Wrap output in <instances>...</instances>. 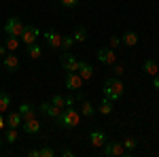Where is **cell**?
Wrapping results in <instances>:
<instances>
[{
  "label": "cell",
  "instance_id": "1",
  "mask_svg": "<svg viewBox=\"0 0 159 157\" xmlns=\"http://www.w3.org/2000/svg\"><path fill=\"white\" fill-rule=\"evenodd\" d=\"M79 121H81V113L76 109H64L60 113V117L55 119V123L60 125V127H66V130H72V127H76L79 125Z\"/></svg>",
  "mask_w": 159,
  "mask_h": 157
},
{
  "label": "cell",
  "instance_id": "2",
  "mask_svg": "<svg viewBox=\"0 0 159 157\" xmlns=\"http://www.w3.org/2000/svg\"><path fill=\"white\" fill-rule=\"evenodd\" d=\"M104 98H108V100H119V98L123 96V83L117 79V76H110V79H106V83H104Z\"/></svg>",
  "mask_w": 159,
  "mask_h": 157
},
{
  "label": "cell",
  "instance_id": "3",
  "mask_svg": "<svg viewBox=\"0 0 159 157\" xmlns=\"http://www.w3.org/2000/svg\"><path fill=\"white\" fill-rule=\"evenodd\" d=\"M25 24L19 19V17H9L4 25H2V30L7 32V36H21V32H24Z\"/></svg>",
  "mask_w": 159,
  "mask_h": 157
},
{
  "label": "cell",
  "instance_id": "4",
  "mask_svg": "<svg viewBox=\"0 0 159 157\" xmlns=\"http://www.w3.org/2000/svg\"><path fill=\"white\" fill-rule=\"evenodd\" d=\"M79 62L81 60H76L70 51H64L60 55V64H61V68H64L66 72H76V70H79Z\"/></svg>",
  "mask_w": 159,
  "mask_h": 157
},
{
  "label": "cell",
  "instance_id": "5",
  "mask_svg": "<svg viewBox=\"0 0 159 157\" xmlns=\"http://www.w3.org/2000/svg\"><path fill=\"white\" fill-rule=\"evenodd\" d=\"M96 55H98L100 64H106V66H115L117 64V53H115V49H110V47H100Z\"/></svg>",
  "mask_w": 159,
  "mask_h": 157
},
{
  "label": "cell",
  "instance_id": "6",
  "mask_svg": "<svg viewBox=\"0 0 159 157\" xmlns=\"http://www.w3.org/2000/svg\"><path fill=\"white\" fill-rule=\"evenodd\" d=\"M38 34H40V30H38L36 25H25L24 28V32H21V43H24L25 47L28 45H32V43H36V38H38Z\"/></svg>",
  "mask_w": 159,
  "mask_h": 157
},
{
  "label": "cell",
  "instance_id": "7",
  "mask_svg": "<svg viewBox=\"0 0 159 157\" xmlns=\"http://www.w3.org/2000/svg\"><path fill=\"white\" fill-rule=\"evenodd\" d=\"M102 153L108 155V157H112V155H127L121 142H108V140L102 145Z\"/></svg>",
  "mask_w": 159,
  "mask_h": 157
},
{
  "label": "cell",
  "instance_id": "8",
  "mask_svg": "<svg viewBox=\"0 0 159 157\" xmlns=\"http://www.w3.org/2000/svg\"><path fill=\"white\" fill-rule=\"evenodd\" d=\"M66 87H68V91H79L81 87H83V79L79 76V72H66Z\"/></svg>",
  "mask_w": 159,
  "mask_h": 157
},
{
  "label": "cell",
  "instance_id": "9",
  "mask_svg": "<svg viewBox=\"0 0 159 157\" xmlns=\"http://www.w3.org/2000/svg\"><path fill=\"white\" fill-rule=\"evenodd\" d=\"M38 110H40L45 117H49V119H53V121L57 119V117H60V113H61V109H57L53 102H43V104L38 106Z\"/></svg>",
  "mask_w": 159,
  "mask_h": 157
},
{
  "label": "cell",
  "instance_id": "10",
  "mask_svg": "<svg viewBox=\"0 0 159 157\" xmlns=\"http://www.w3.org/2000/svg\"><path fill=\"white\" fill-rule=\"evenodd\" d=\"M51 102L57 106V109H70V106H74V98H68V96H61V94H55V96L51 98Z\"/></svg>",
  "mask_w": 159,
  "mask_h": 157
},
{
  "label": "cell",
  "instance_id": "11",
  "mask_svg": "<svg viewBox=\"0 0 159 157\" xmlns=\"http://www.w3.org/2000/svg\"><path fill=\"white\" fill-rule=\"evenodd\" d=\"M45 38H47V43H49V47L51 49H60L61 47V34L57 32V30H47L45 32Z\"/></svg>",
  "mask_w": 159,
  "mask_h": 157
},
{
  "label": "cell",
  "instance_id": "12",
  "mask_svg": "<svg viewBox=\"0 0 159 157\" xmlns=\"http://www.w3.org/2000/svg\"><path fill=\"white\" fill-rule=\"evenodd\" d=\"M2 64H4V68H7L9 72H15V70L19 68V58H17L15 53H7V55L2 58Z\"/></svg>",
  "mask_w": 159,
  "mask_h": 157
},
{
  "label": "cell",
  "instance_id": "13",
  "mask_svg": "<svg viewBox=\"0 0 159 157\" xmlns=\"http://www.w3.org/2000/svg\"><path fill=\"white\" fill-rule=\"evenodd\" d=\"M79 76L83 79V81H89L91 76H93V66L89 64V62H79Z\"/></svg>",
  "mask_w": 159,
  "mask_h": 157
},
{
  "label": "cell",
  "instance_id": "14",
  "mask_svg": "<svg viewBox=\"0 0 159 157\" xmlns=\"http://www.w3.org/2000/svg\"><path fill=\"white\" fill-rule=\"evenodd\" d=\"M21 125H24V132H28V134H38V132H40V123H38L36 117H32V119H25Z\"/></svg>",
  "mask_w": 159,
  "mask_h": 157
},
{
  "label": "cell",
  "instance_id": "15",
  "mask_svg": "<svg viewBox=\"0 0 159 157\" xmlns=\"http://www.w3.org/2000/svg\"><path fill=\"white\" fill-rule=\"evenodd\" d=\"M19 115H21V119H32V117H36V110H34V106L32 104H28V102H24V104H19V110H17Z\"/></svg>",
  "mask_w": 159,
  "mask_h": 157
},
{
  "label": "cell",
  "instance_id": "16",
  "mask_svg": "<svg viewBox=\"0 0 159 157\" xmlns=\"http://www.w3.org/2000/svg\"><path fill=\"white\" fill-rule=\"evenodd\" d=\"M89 142L93 146H102L104 142H106V134L100 132V130H93V132L89 134Z\"/></svg>",
  "mask_w": 159,
  "mask_h": 157
},
{
  "label": "cell",
  "instance_id": "17",
  "mask_svg": "<svg viewBox=\"0 0 159 157\" xmlns=\"http://www.w3.org/2000/svg\"><path fill=\"white\" fill-rule=\"evenodd\" d=\"M121 40H123V45H127V47H136L138 45V34H136L134 30H127L121 36Z\"/></svg>",
  "mask_w": 159,
  "mask_h": 157
},
{
  "label": "cell",
  "instance_id": "18",
  "mask_svg": "<svg viewBox=\"0 0 159 157\" xmlns=\"http://www.w3.org/2000/svg\"><path fill=\"white\" fill-rule=\"evenodd\" d=\"M142 70L147 74H151V76H155V74H159V64L155 60H147L142 64Z\"/></svg>",
  "mask_w": 159,
  "mask_h": 157
},
{
  "label": "cell",
  "instance_id": "19",
  "mask_svg": "<svg viewBox=\"0 0 159 157\" xmlns=\"http://www.w3.org/2000/svg\"><path fill=\"white\" fill-rule=\"evenodd\" d=\"M21 123H24V119H21L19 113H9V117H7V127H19Z\"/></svg>",
  "mask_w": 159,
  "mask_h": 157
},
{
  "label": "cell",
  "instance_id": "20",
  "mask_svg": "<svg viewBox=\"0 0 159 157\" xmlns=\"http://www.w3.org/2000/svg\"><path fill=\"white\" fill-rule=\"evenodd\" d=\"M72 38H74V43H85V40H87V28H85V25H76Z\"/></svg>",
  "mask_w": 159,
  "mask_h": 157
},
{
  "label": "cell",
  "instance_id": "21",
  "mask_svg": "<svg viewBox=\"0 0 159 157\" xmlns=\"http://www.w3.org/2000/svg\"><path fill=\"white\" fill-rule=\"evenodd\" d=\"M25 51H28V55H30L32 60H38V58L43 55V49H40V45H36V43L28 45V47H25Z\"/></svg>",
  "mask_w": 159,
  "mask_h": 157
},
{
  "label": "cell",
  "instance_id": "22",
  "mask_svg": "<svg viewBox=\"0 0 159 157\" xmlns=\"http://www.w3.org/2000/svg\"><path fill=\"white\" fill-rule=\"evenodd\" d=\"M98 113H102V115H110V113H112V100L102 98V102H100V106H98Z\"/></svg>",
  "mask_w": 159,
  "mask_h": 157
},
{
  "label": "cell",
  "instance_id": "23",
  "mask_svg": "<svg viewBox=\"0 0 159 157\" xmlns=\"http://www.w3.org/2000/svg\"><path fill=\"white\" fill-rule=\"evenodd\" d=\"M81 115H85V117H93V115H96L93 104H91V102H87V100H83V102H81Z\"/></svg>",
  "mask_w": 159,
  "mask_h": 157
},
{
  "label": "cell",
  "instance_id": "24",
  "mask_svg": "<svg viewBox=\"0 0 159 157\" xmlns=\"http://www.w3.org/2000/svg\"><path fill=\"white\" fill-rule=\"evenodd\" d=\"M11 106V96L7 91H0V113H7Z\"/></svg>",
  "mask_w": 159,
  "mask_h": 157
},
{
  "label": "cell",
  "instance_id": "25",
  "mask_svg": "<svg viewBox=\"0 0 159 157\" xmlns=\"http://www.w3.org/2000/svg\"><path fill=\"white\" fill-rule=\"evenodd\" d=\"M19 43H21V38H19V36H7V40H4V47L9 49V51H15V49L19 47Z\"/></svg>",
  "mask_w": 159,
  "mask_h": 157
},
{
  "label": "cell",
  "instance_id": "26",
  "mask_svg": "<svg viewBox=\"0 0 159 157\" xmlns=\"http://www.w3.org/2000/svg\"><path fill=\"white\" fill-rule=\"evenodd\" d=\"M121 145H123V149H125V153L129 155V153H132V151L136 149V145H138V142H136V138H132V136H127V138L123 140Z\"/></svg>",
  "mask_w": 159,
  "mask_h": 157
},
{
  "label": "cell",
  "instance_id": "27",
  "mask_svg": "<svg viewBox=\"0 0 159 157\" xmlns=\"http://www.w3.org/2000/svg\"><path fill=\"white\" fill-rule=\"evenodd\" d=\"M7 142H11V145L17 142V127H9L7 130Z\"/></svg>",
  "mask_w": 159,
  "mask_h": 157
},
{
  "label": "cell",
  "instance_id": "28",
  "mask_svg": "<svg viewBox=\"0 0 159 157\" xmlns=\"http://www.w3.org/2000/svg\"><path fill=\"white\" fill-rule=\"evenodd\" d=\"M72 45H74V38L72 36H64V38H61V49H64V51H70Z\"/></svg>",
  "mask_w": 159,
  "mask_h": 157
},
{
  "label": "cell",
  "instance_id": "29",
  "mask_svg": "<svg viewBox=\"0 0 159 157\" xmlns=\"http://www.w3.org/2000/svg\"><path fill=\"white\" fill-rule=\"evenodd\" d=\"M121 45H123V40L119 36H110L108 38V47L110 49H117V47H121Z\"/></svg>",
  "mask_w": 159,
  "mask_h": 157
},
{
  "label": "cell",
  "instance_id": "30",
  "mask_svg": "<svg viewBox=\"0 0 159 157\" xmlns=\"http://www.w3.org/2000/svg\"><path fill=\"white\" fill-rule=\"evenodd\" d=\"M53 155H55V151L51 146H40V157H53Z\"/></svg>",
  "mask_w": 159,
  "mask_h": 157
},
{
  "label": "cell",
  "instance_id": "31",
  "mask_svg": "<svg viewBox=\"0 0 159 157\" xmlns=\"http://www.w3.org/2000/svg\"><path fill=\"white\" fill-rule=\"evenodd\" d=\"M60 2L64 7H76V4H79V0H60Z\"/></svg>",
  "mask_w": 159,
  "mask_h": 157
},
{
  "label": "cell",
  "instance_id": "32",
  "mask_svg": "<svg viewBox=\"0 0 159 157\" xmlns=\"http://www.w3.org/2000/svg\"><path fill=\"white\" fill-rule=\"evenodd\" d=\"M28 155H30V157H40V149H30Z\"/></svg>",
  "mask_w": 159,
  "mask_h": 157
},
{
  "label": "cell",
  "instance_id": "33",
  "mask_svg": "<svg viewBox=\"0 0 159 157\" xmlns=\"http://www.w3.org/2000/svg\"><path fill=\"white\" fill-rule=\"evenodd\" d=\"M7 53H9V49L4 47V45H0V60H2V58H4Z\"/></svg>",
  "mask_w": 159,
  "mask_h": 157
},
{
  "label": "cell",
  "instance_id": "34",
  "mask_svg": "<svg viewBox=\"0 0 159 157\" xmlns=\"http://www.w3.org/2000/svg\"><path fill=\"white\" fill-rule=\"evenodd\" d=\"M61 155H64V157H72L74 151H70V149H64V151H61Z\"/></svg>",
  "mask_w": 159,
  "mask_h": 157
},
{
  "label": "cell",
  "instance_id": "35",
  "mask_svg": "<svg viewBox=\"0 0 159 157\" xmlns=\"http://www.w3.org/2000/svg\"><path fill=\"white\" fill-rule=\"evenodd\" d=\"M153 87H155V89H159V74H155V76H153Z\"/></svg>",
  "mask_w": 159,
  "mask_h": 157
},
{
  "label": "cell",
  "instance_id": "36",
  "mask_svg": "<svg viewBox=\"0 0 159 157\" xmlns=\"http://www.w3.org/2000/svg\"><path fill=\"white\" fill-rule=\"evenodd\" d=\"M123 72V66L121 64H115V74H121Z\"/></svg>",
  "mask_w": 159,
  "mask_h": 157
},
{
  "label": "cell",
  "instance_id": "37",
  "mask_svg": "<svg viewBox=\"0 0 159 157\" xmlns=\"http://www.w3.org/2000/svg\"><path fill=\"white\" fill-rule=\"evenodd\" d=\"M7 127V119H2V113H0V130H4Z\"/></svg>",
  "mask_w": 159,
  "mask_h": 157
},
{
  "label": "cell",
  "instance_id": "38",
  "mask_svg": "<svg viewBox=\"0 0 159 157\" xmlns=\"http://www.w3.org/2000/svg\"><path fill=\"white\" fill-rule=\"evenodd\" d=\"M2 142H4V140H2V138H0V146H2Z\"/></svg>",
  "mask_w": 159,
  "mask_h": 157
}]
</instances>
